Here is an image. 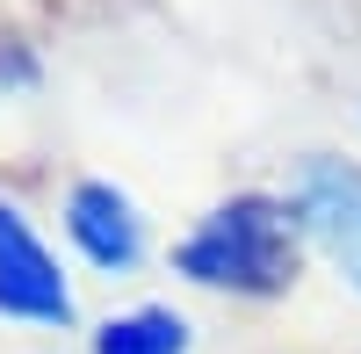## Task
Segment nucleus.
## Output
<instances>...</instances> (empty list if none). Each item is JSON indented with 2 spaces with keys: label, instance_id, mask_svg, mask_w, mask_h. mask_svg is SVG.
Instances as JSON below:
<instances>
[{
  "label": "nucleus",
  "instance_id": "nucleus-1",
  "mask_svg": "<svg viewBox=\"0 0 361 354\" xmlns=\"http://www.w3.org/2000/svg\"><path fill=\"white\" fill-rule=\"evenodd\" d=\"M304 260L311 246L282 188H231L166 246V268L188 289H209V297H231V304L289 297L304 282Z\"/></svg>",
  "mask_w": 361,
  "mask_h": 354
},
{
  "label": "nucleus",
  "instance_id": "nucleus-2",
  "mask_svg": "<svg viewBox=\"0 0 361 354\" xmlns=\"http://www.w3.org/2000/svg\"><path fill=\"white\" fill-rule=\"evenodd\" d=\"M0 318L8 326H37V333H66L80 326V289L66 253L44 239V224L0 188Z\"/></svg>",
  "mask_w": 361,
  "mask_h": 354
},
{
  "label": "nucleus",
  "instance_id": "nucleus-3",
  "mask_svg": "<svg viewBox=\"0 0 361 354\" xmlns=\"http://www.w3.org/2000/svg\"><path fill=\"white\" fill-rule=\"evenodd\" d=\"M289 210L304 224V246L361 297V159L347 152H304L289 166Z\"/></svg>",
  "mask_w": 361,
  "mask_h": 354
},
{
  "label": "nucleus",
  "instance_id": "nucleus-4",
  "mask_svg": "<svg viewBox=\"0 0 361 354\" xmlns=\"http://www.w3.org/2000/svg\"><path fill=\"white\" fill-rule=\"evenodd\" d=\"M58 231H66V246L94 275H137L145 260H152V217H145V202L123 181H109V173L66 181V195H58Z\"/></svg>",
  "mask_w": 361,
  "mask_h": 354
},
{
  "label": "nucleus",
  "instance_id": "nucleus-5",
  "mask_svg": "<svg viewBox=\"0 0 361 354\" xmlns=\"http://www.w3.org/2000/svg\"><path fill=\"white\" fill-rule=\"evenodd\" d=\"M87 354H195V326L173 304H130L87 333Z\"/></svg>",
  "mask_w": 361,
  "mask_h": 354
},
{
  "label": "nucleus",
  "instance_id": "nucleus-6",
  "mask_svg": "<svg viewBox=\"0 0 361 354\" xmlns=\"http://www.w3.org/2000/svg\"><path fill=\"white\" fill-rule=\"evenodd\" d=\"M44 80V66H37V51H29L22 37H0V94H29V87Z\"/></svg>",
  "mask_w": 361,
  "mask_h": 354
}]
</instances>
